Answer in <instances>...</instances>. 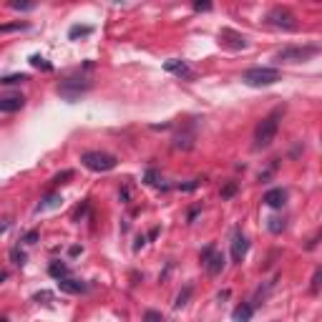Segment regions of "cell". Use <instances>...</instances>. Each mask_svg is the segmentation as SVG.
I'll return each mask as SVG.
<instances>
[{
    "mask_svg": "<svg viewBox=\"0 0 322 322\" xmlns=\"http://www.w3.org/2000/svg\"><path fill=\"white\" fill-rule=\"evenodd\" d=\"M285 113V108H274L269 116H264L257 129H254V149H267L272 146V141L277 139V131H279V118Z\"/></svg>",
    "mask_w": 322,
    "mask_h": 322,
    "instance_id": "cell-1",
    "label": "cell"
},
{
    "mask_svg": "<svg viewBox=\"0 0 322 322\" xmlns=\"http://www.w3.org/2000/svg\"><path fill=\"white\" fill-rule=\"evenodd\" d=\"M242 80L252 88H262V86H274L282 80V71L279 68H269V66H254L249 71L242 73Z\"/></svg>",
    "mask_w": 322,
    "mask_h": 322,
    "instance_id": "cell-2",
    "label": "cell"
},
{
    "mask_svg": "<svg viewBox=\"0 0 322 322\" xmlns=\"http://www.w3.org/2000/svg\"><path fill=\"white\" fill-rule=\"evenodd\" d=\"M320 53L317 46H287L274 53V61L277 63H305L310 58H315Z\"/></svg>",
    "mask_w": 322,
    "mask_h": 322,
    "instance_id": "cell-3",
    "label": "cell"
},
{
    "mask_svg": "<svg viewBox=\"0 0 322 322\" xmlns=\"http://www.w3.org/2000/svg\"><path fill=\"white\" fill-rule=\"evenodd\" d=\"M267 23H269L272 28H277V30H287V33H292V30L300 28L297 15H295L290 8H285V5H274V8L267 13Z\"/></svg>",
    "mask_w": 322,
    "mask_h": 322,
    "instance_id": "cell-4",
    "label": "cell"
},
{
    "mask_svg": "<svg viewBox=\"0 0 322 322\" xmlns=\"http://www.w3.org/2000/svg\"><path fill=\"white\" fill-rule=\"evenodd\" d=\"M80 164H83L86 169H91V171H111V169H116V164H118V159L113 156V154H106V151H86L83 156H80Z\"/></svg>",
    "mask_w": 322,
    "mask_h": 322,
    "instance_id": "cell-5",
    "label": "cell"
},
{
    "mask_svg": "<svg viewBox=\"0 0 322 322\" xmlns=\"http://www.w3.org/2000/svg\"><path fill=\"white\" fill-rule=\"evenodd\" d=\"M88 88H91V78H86V76H71V78L61 80L58 93L66 96L68 101H76L80 93H86Z\"/></svg>",
    "mask_w": 322,
    "mask_h": 322,
    "instance_id": "cell-6",
    "label": "cell"
},
{
    "mask_svg": "<svg viewBox=\"0 0 322 322\" xmlns=\"http://www.w3.org/2000/svg\"><path fill=\"white\" fill-rule=\"evenodd\" d=\"M219 46L229 48V51H244L249 46V40H247V35H242L234 28H222L219 30Z\"/></svg>",
    "mask_w": 322,
    "mask_h": 322,
    "instance_id": "cell-7",
    "label": "cell"
},
{
    "mask_svg": "<svg viewBox=\"0 0 322 322\" xmlns=\"http://www.w3.org/2000/svg\"><path fill=\"white\" fill-rule=\"evenodd\" d=\"M249 252V239L242 234V229H234V239H232V259L242 262Z\"/></svg>",
    "mask_w": 322,
    "mask_h": 322,
    "instance_id": "cell-8",
    "label": "cell"
},
{
    "mask_svg": "<svg viewBox=\"0 0 322 322\" xmlns=\"http://www.w3.org/2000/svg\"><path fill=\"white\" fill-rule=\"evenodd\" d=\"M164 71L174 73L176 78H184V80H194V71L186 66V61H179V58H171L164 63Z\"/></svg>",
    "mask_w": 322,
    "mask_h": 322,
    "instance_id": "cell-9",
    "label": "cell"
},
{
    "mask_svg": "<svg viewBox=\"0 0 322 322\" xmlns=\"http://www.w3.org/2000/svg\"><path fill=\"white\" fill-rule=\"evenodd\" d=\"M264 204H267V207H272V209H282V207L287 204V191L282 189V186L269 189V191L264 194Z\"/></svg>",
    "mask_w": 322,
    "mask_h": 322,
    "instance_id": "cell-10",
    "label": "cell"
},
{
    "mask_svg": "<svg viewBox=\"0 0 322 322\" xmlns=\"http://www.w3.org/2000/svg\"><path fill=\"white\" fill-rule=\"evenodd\" d=\"M58 287H61V292H66V295H80V292H86L83 282H80V279H71V277L58 279Z\"/></svg>",
    "mask_w": 322,
    "mask_h": 322,
    "instance_id": "cell-11",
    "label": "cell"
},
{
    "mask_svg": "<svg viewBox=\"0 0 322 322\" xmlns=\"http://www.w3.org/2000/svg\"><path fill=\"white\" fill-rule=\"evenodd\" d=\"M224 264H227V259H224V254L222 252H217L214 249V254L204 262V267H207V272L212 274V277H217V274H222V269H224Z\"/></svg>",
    "mask_w": 322,
    "mask_h": 322,
    "instance_id": "cell-12",
    "label": "cell"
},
{
    "mask_svg": "<svg viewBox=\"0 0 322 322\" xmlns=\"http://www.w3.org/2000/svg\"><path fill=\"white\" fill-rule=\"evenodd\" d=\"M23 106H25L23 96H5V98H0V111H3V113H15Z\"/></svg>",
    "mask_w": 322,
    "mask_h": 322,
    "instance_id": "cell-13",
    "label": "cell"
},
{
    "mask_svg": "<svg viewBox=\"0 0 322 322\" xmlns=\"http://www.w3.org/2000/svg\"><path fill=\"white\" fill-rule=\"evenodd\" d=\"M252 315H254V307H252L249 302H242V305H237V307H234L232 320H234V322H249V320H252Z\"/></svg>",
    "mask_w": 322,
    "mask_h": 322,
    "instance_id": "cell-14",
    "label": "cell"
},
{
    "mask_svg": "<svg viewBox=\"0 0 322 322\" xmlns=\"http://www.w3.org/2000/svg\"><path fill=\"white\" fill-rule=\"evenodd\" d=\"M194 139H196L194 129H189V131H181V134H176V139H174V149L189 151V149L194 146Z\"/></svg>",
    "mask_w": 322,
    "mask_h": 322,
    "instance_id": "cell-15",
    "label": "cell"
},
{
    "mask_svg": "<svg viewBox=\"0 0 322 322\" xmlns=\"http://www.w3.org/2000/svg\"><path fill=\"white\" fill-rule=\"evenodd\" d=\"M48 272H51V277H56V279H66V277L71 274L68 264H63V262H53V264L48 267Z\"/></svg>",
    "mask_w": 322,
    "mask_h": 322,
    "instance_id": "cell-16",
    "label": "cell"
},
{
    "mask_svg": "<svg viewBox=\"0 0 322 322\" xmlns=\"http://www.w3.org/2000/svg\"><path fill=\"white\" fill-rule=\"evenodd\" d=\"M25 80H28V73H13V76H3L0 83L3 86H15V83H25Z\"/></svg>",
    "mask_w": 322,
    "mask_h": 322,
    "instance_id": "cell-17",
    "label": "cell"
},
{
    "mask_svg": "<svg viewBox=\"0 0 322 322\" xmlns=\"http://www.w3.org/2000/svg\"><path fill=\"white\" fill-rule=\"evenodd\" d=\"M61 201H63V199H61L58 194H51V196H46V199H43V201H40V204H38V212L53 209V207H58V204H61Z\"/></svg>",
    "mask_w": 322,
    "mask_h": 322,
    "instance_id": "cell-18",
    "label": "cell"
},
{
    "mask_svg": "<svg viewBox=\"0 0 322 322\" xmlns=\"http://www.w3.org/2000/svg\"><path fill=\"white\" fill-rule=\"evenodd\" d=\"M191 292H194V287H191V285H186V287H184V290H181V292L176 295V302H174V307H176V310H181V307H184V305L189 302Z\"/></svg>",
    "mask_w": 322,
    "mask_h": 322,
    "instance_id": "cell-19",
    "label": "cell"
},
{
    "mask_svg": "<svg viewBox=\"0 0 322 322\" xmlns=\"http://www.w3.org/2000/svg\"><path fill=\"white\" fill-rule=\"evenodd\" d=\"M30 66H33V68H40V71H46V73L53 71V66H51L43 56H30Z\"/></svg>",
    "mask_w": 322,
    "mask_h": 322,
    "instance_id": "cell-20",
    "label": "cell"
},
{
    "mask_svg": "<svg viewBox=\"0 0 322 322\" xmlns=\"http://www.w3.org/2000/svg\"><path fill=\"white\" fill-rule=\"evenodd\" d=\"M93 33V28L91 25H73L71 30H68V38H78V35H91Z\"/></svg>",
    "mask_w": 322,
    "mask_h": 322,
    "instance_id": "cell-21",
    "label": "cell"
},
{
    "mask_svg": "<svg viewBox=\"0 0 322 322\" xmlns=\"http://www.w3.org/2000/svg\"><path fill=\"white\" fill-rule=\"evenodd\" d=\"M269 232L272 234H282V232H285V219H269Z\"/></svg>",
    "mask_w": 322,
    "mask_h": 322,
    "instance_id": "cell-22",
    "label": "cell"
},
{
    "mask_svg": "<svg viewBox=\"0 0 322 322\" xmlns=\"http://www.w3.org/2000/svg\"><path fill=\"white\" fill-rule=\"evenodd\" d=\"M237 189H239V186H237L234 181H229V184H224V186H222V191H219V194H222V199H232V196L237 194Z\"/></svg>",
    "mask_w": 322,
    "mask_h": 322,
    "instance_id": "cell-23",
    "label": "cell"
},
{
    "mask_svg": "<svg viewBox=\"0 0 322 322\" xmlns=\"http://www.w3.org/2000/svg\"><path fill=\"white\" fill-rule=\"evenodd\" d=\"M144 322H164V315L156 312V310H146L144 312Z\"/></svg>",
    "mask_w": 322,
    "mask_h": 322,
    "instance_id": "cell-24",
    "label": "cell"
},
{
    "mask_svg": "<svg viewBox=\"0 0 322 322\" xmlns=\"http://www.w3.org/2000/svg\"><path fill=\"white\" fill-rule=\"evenodd\" d=\"M10 259H13V264H18V267H23V264H25V254H23L18 247L10 252Z\"/></svg>",
    "mask_w": 322,
    "mask_h": 322,
    "instance_id": "cell-25",
    "label": "cell"
},
{
    "mask_svg": "<svg viewBox=\"0 0 322 322\" xmlns=\"http://www.w3.org/2000/svg\"><path fill=\"white\" fill-rule=\"evenodd\" d=\"M23 28H28V23H10V25H0V33H10V30H23Z\"/></svg>",
    "mask_w": 322,
    "mask_h": 322,
    "instance_id": "cell-26",
    "label": "cell"
},
{
    "mask_svg": "<svg viewBox=\"0 0 322 322\" xmlns=\"http://www.w3.org/2000/svg\"><path fill=\"white\" fill-rule=\"evenodd\" d=\"M320 277H322V269H315V277H312V287H310V292H312V295H317V292H320Z\"/></svg>",
    "mask_w": 322,
    "mask_h": 322,
    "instance_id": "cell-27",
    "label": "cell"
},
{
    "mask_svg": "<svg viewBox=\"0 0 322 322\" xmlns=\"http://www.w3.org/2000/svg\"><path fill=\"white\" fill-rule=\"evenodd\" d=\"M144 179H146V184H151V186H159V184H161V181H159V174H156L154 169H149Z\"/></svg>",
    "mask_w": 322,
    "mask_h": 322,
    "instance_id": "cell-28",
    "label": "cell"
},
{
    "mask_svg": "<svg viewBox=\"0 0 322 322\" xmlns=\"http://www.w3.org/2000/svg\"><path fill=\"white\" fill-rule=\"evenodd\" d=\"M66 179H73V171H71V169H66V171H61V174H56V176H53V181H56V184H63Z\"/></svg>",
    "mask_w": 322,
    "mask_h": 322,
    "instance_id": "cell-29",
    "label": "cell"
},
{
    "mask_svg": "<svg viewBox=\"0 0 322 322\" xmlns=\"http://www.w3.org/2000/svg\"><path fill=\"white\" fill-rule=\"evenodd\" d=\"M86 212H88V201H83V204H80V207H78V209L73 212V222H78V219H80V217H83Z\"/></svg>",
    "mask_w": 322,
    "mask_h": 322,
    "instance_id": "cell-30",
    "label": "cell"
},
{
    "mask_svg": "<svg viewBox=\"0 0 322 322\" xmlns=\"http://www.w3.org/2000/svg\"><path fill=\"white\" fill-rule=\"evenodd\" d=\"M199 184H201V179H191L189 184H179V189H181V191H194Z\"/></svg>",
    "mask_w": 322,
    "mask_h": 322,
    "instance_id": "cell-31",
    "label": "cell"
},
{
    "mask_svg": "<svg viewBox=\"0 0 322 322\" xmlns=\"http://www.w3.org/2000/svg\"><path fill=\"white\" fill-rule=\"evenodd\" d=\"M38 237H40V234L33 229V232H28V234L23 237V242H25V244H35V242H38Z\"/></svg>",
    "mask_w": 322,
    "mask_h": 322,
    "instance_id": "cell-32",
    "label": "cell"
},
{
    "mask_svg": "<svg viewBox=\"0 0 322 322\" xmlns=\"http://www.w3.org/2000/svg\"><path fill=\"white\" fill-rule=\"evenodd\" d=\"M10 8H13V10H33L35 5H33V3H10Z\"/></svg>",
    "mask_w": 322,
    "mask_h": 322,
    "instance_id": "cell-33",
    "label": "cell"
},
{
    "mask_svg": "<svg viewBox=\"0 0 322 322\" xmlns=\"http://www.w3.org/2000/svg\"><path fill=\"white\" fill-rule=\"evenodd\" d=\"M214 254V244H209V247H204V252H201V264H204L209 257Z\"/></svg>",
    "mask_w": 322,
    "mask_h": 322,
    "instance_id": "cell-34",
    "label": "cell"
},
{
    "mask_svg": "<svg viewBox=\"0 0 322 322\" xmlns=\"http://www.w3.org/2000/svg\"><path fill=\"white\" fill-rule=\"evenodd\" d=\"M33 300H35V302H40V300H43V302H48V300H53V295H51V292H38Z\"/></svg>",
    "mask_w": 322,
    "mask_h": 322,
    "instance_id": "cell-35",
    "label": "cell"
},
{
    "mask_svg": "<svg viewBox=\"0 0 322 322\" xmlns=\"http://www.w3.org/2000/svg\"><path fill=\"white\" fill-rule=\"evenodd\" d=\"M129 196H131V189L124 186V191H121V201H124V204H129Z\"/></svg>",
    "mask_w": 322,
    "mask_h": 322,
    "instance_id": "cell-36",
    "label": "cell"
},
{
    "mask_svg": "<svg viewBox=\"0 0 322 322\" xmlns=\"http://www.w3.org/2000/svg\"><path fill=\"white\" fill-rule=\"evenodd\" d=\"M194 10H212V3H194Z\"/></svg>",
    "mask_w": 322,
    "mask_h": 322,
    "instance_id": "cell-37",
    "label": "cell"
},
{
    "mask_svg": "<svg viewBox=\"0 0 322 322\" xmlns=\"http://www.w3.org/2000/svg\"><path fill=\"white\" fill-rule=\"evenodd\" d=\"M317 242H320V234H317V237H312V239H310V244H307V249H315V247H317Z\"/></svg>",
    "mask_w": 322,
    "mask_h": 322,
    "instance_id": "cell-38",
    "label": "cell"
},
{
    "mask_svg": "<svg viewBox=\"0 0 322 322\" xmlns=\"http://www.w3.org/2000/svg\"><path fill=\"white\" fill-rule=\"evenodd\" d=\"M144 244H146V237H139V239H136V249H141Z\"/></svg>",
    "mask_w": 322,
    "mask_h": 322,
    "instance_id": "cell-39",
    "label": "cell"
},
{
    "mask_svg": "<svg viewBox=\"0 0 322 322\" xmlns=\"http://www.w3.org/2000/svg\"><path fill=\"white\" fill-rule=\"evenodd\" d=\"M5 277H8V274H5V272H3V269H0V282H3V279H5Z\"/></svg>",
    "mask_w": 322,
    "mask_h": 322,
    "instance_id": "cell-40",
    "label": "cell"
},
{
    "mask_svg": "<svg viewBox=\"0 0 322 322\" xmlns=\"http://www.w3.org/2000/svg\"><path fill=\"white\" fill-rule=\"evenodd\" d=\"M0 322H8V320H3V317H0Z\"/></svg>",
    "mask_w": 322,
    "mask_h": 322,
    "instance_id": "cell-41",
    "label": "cell"
}]
</instances>
